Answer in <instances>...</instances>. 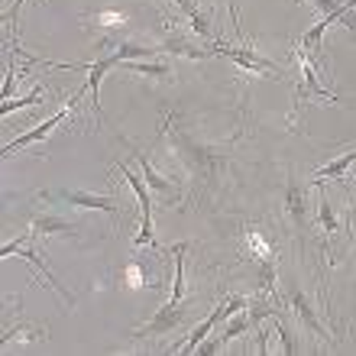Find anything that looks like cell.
Listing matches in <instances>:
<instances>
[{
  "label": "cell",
  "instance_id": "8fae6325",
  "mask_svg": "<svg viewBox=\"0 0 356 356\" xmlns=\"http://www.w3.org/2000/svg\"><path fill=\"white\" fill-rule=\"evenodd\" d=\"M350 165H356V149L343 152L340 159L327 162V165H321V169L311 175V185H314V188L324 185V178H330V181H343V178H347V169H350Z\"/></svg>",
  "mask_w": 356,
  "mask_h": 356
},
{
  "label": "cell",
  "instance_id": "9a60e30c",
  "mask_svg": "<svg viewBox=\"0 0 356 356\" xmlns=\"http://www.w3.org/2000/svg\"><path fill=\"white\" fill-rule=\"evenodd\" d=\"M250 327H253L250 314H246V311H236V314H230V321H227L224 327H220V334H217V337L224 340V343H230V340L240 337V334H246Z\"/></svg>",
  "mask_w": 356,
  "mask_h": 356
},
{
  "label": "cell",
  "instance_id": "5b68a950",
  "mask_svg": "<svg viewBox=\"0 0 356 356\" xmlns=\"http://www.w3.org/2000/svg\"><path fill=\"white\" fill-rule=\"evenodd\" d=\"M282 204H285V217H289L291 234L301 240L308 234V185L289 175L285 191H282Z\"/></svg>",
  "mask_w": 356,
  "mask_h": 356
},
{
  "label": "cell",
  "instance_id": "44dd1931",
  "mask_svg": "<svg viewBox=\"0 0 356 356\" xmlns=\"http://www.w3.org/2000/svg\"><path fill=\"white\" fill-rule=\"evenodd\" d=\"M123 275H127V285H130V289H143V285H146V279H143L140 266H130V269L123 272Z\"/></svg>",
  "mask_w": 356,
  "mask_h": 356
},
{
  "label": "cell",
  "instance_id": "5bb4252c",
  "mask_svg": "<svg viewBox=\"0 0 356 356\" xmlns=\"http://www.w3.org/2000/svg\"><path fill=\"white\" fill-rule=\"evenodd\" d=\"M178 10L188 17V23H191V29H195L201 39H211V26H207V17L201 13V10L195 7V0H175Z\"/></svg>",
  "mask_w": 356,
  "mask_h": 356
},
{
  "label": "cell",
  "instance_id": "7a4b0ae2",
  "mask_svg": "<svg viewBox=\"0 0 356 356\" xmlns=\"http://www.w3.org/2000/svg\"><path fill=\"white\" fill-rule=\"evenodd\" d=\"M285 305H289L291 311H295V318L301 321V327L308 330L311 337L318 340L321 347H327V343H334V334H330L327 327H324V321L318 318V311H314V305H311V298L305 295V289H301L295 279L285 282Z\"/></svg>",
  "mask_w": 356,
  "mask_h": 356
},
{
  "label": "cell",
  "instance_id": "277c9868",
  "mask_svg": "<svg viewBox=\"0 0 356 356\" xmlns=\"http://www.w3.org/2000/svg\"><path fill=\"white\" fill-rule=\"evenodd\" d=\"M217 56L234 58L243 72H253V75H266V78H275V81L285 78V68H282L279 62H272V58L259 56L253 46H230V42H227V46H217Z\"/></svg>",
  "mask_w": 356,
  "mask_h": 356
},
{
  "label": "cell",
  "instance_id": "7402d4cb",
  "mask_svg": "<svg viewBox=\"0 0 356 356\" xmlns=\"http://www.w3.org/2000/svg\"><path fill=\"white\" fill-rule=\"evenodd\" d=\"M23 3H26V0H13V3H10V10H7V29H10V33L17 29V19H19V10H23Z\"/></svg>",
  "mask_w": 356,
  "mask_h": 356
},
{
  "label": "cell",
  "instance_id": "ac0fdd59",
  "mask_svg": "<svg viewBox=\"0 0 356 356\" xmlns=\"http://www.w3.org/2000/svg\"><path fill=\"white\" fill-rule=\"evenodd\" d=\"M39 337H46V330L42 327H10L7 334H3V340H0V347H7L10 340H39Z\"/></svg>",
  "mask_w": 356,
  "mask_h": 356
},
{
  "label": "cell",
  "instance_id": "2e32d148",
  "mask_svg": "<svg viewBox=\"0 0 356 356\" xmlns=\"http://www.w3.org/2000/svg\"><path fill=\"white\" fill-rule=\"evenodd\" d=\"M123 68H130V72H136V75H149V78H169V65H156V62H123Z\"/></svg>",
  "mask_w": 356,
  "mask_h": 356
},
{
  "label": "cell",
  "instance_id": "9c48e42d",
  "mask_svg": "<svg viewBox=\"0 0 356 356\" xmlns=\"http://www.w3.org/2000/svg\"><path fill=\"white\" fill-rule=\"evenodd\" d=\"M29 230L36 234V240H42V236H65V240H78L81 236V227L72 224V220H65V217H56V214H39L33 224H29Z\"/></svg>",
  "mask_w": 356,
  "mask_h": 356
},
{
  "label": "cell",
  "instance_id": "d6986e66",
  "mask_svg": "<svg viewBox=\"0 0 356 356\" xmlns=\"http://www.w3.org/2000/svg\"><path fill=\"white\" fill-rule=\"evenodd\" d=\"M42 101V88H33V91L26 94V97H19V101H3L0 104V113H3V117H7V113H13V111H19V107H33V104H39Z\"/></svg>",
  "mask_w": 356,
  "mask_h": 356
},
{
  "label": "cell",
  "instance_id": "30bf717a",
  "mask_svg": "<svg viewBox=\"0 0 356 356\" xmlns=\"http://www.w3.org/2000/svg\"><path fill=\"white\" fill-rule=\"evenodd\" d=\"M162 52H172V56H181V58H207V56H217V49H201L195 42H188L181 33H169V36L159 42Z\"/></svg>",
  "mask_w": 356,
  "mask_h": 356
},
{
  "label": "cell",
  "instance_id": "4fadbf2b",
  "mask_svg": "<svg viewBox=\"0 0 356 356\" xmlns=\"http://www.w3.org/2000/svg\"><path fill=\"white\" fill-rule=\"evenodd\" d=\"M318 220H321V227H324V234L327 236H334L340 230V220H337V214H334L330 197L324 195V185H318Z\"/></svg>",
  "mask_w": 356,
  "mask_h": 356
},
{
  "label": "cell",
  "instance_id": "e0dca14e",
  "mask_svg": "<svg viewBox=\"0 0 356 356\" xmlns=\"http://www.w3.org/2000/svg\"><path fill=\"white\" fill-rule=\"evenodd\" d=\"M246 243H250V250H253V256L259 259V263H263V259H272V253H275L272 243H266L259 230H246Z\"/></svg>",
  "mask_w": 356,
  "mask_h": 356
},
{
  "label": "cell",
  "instance_id": "3957f363",
  "mask_svg": "<svg viewBox=\"0 0 356 356\" xmlns=\"http://www.w3.org/2000/svg\"><path fill=\"white\" fill-rule=\"evenodd\" d=\"M33 240H36V234L29 230L26 236H19V240H13V243H7V246H3V250H0V256L7 259V256L19 253V259H26V263L33 266V269H36L39 275H42V279H46V285H49V289L56 291L58 298H62V301H65V305H68V308H72V305H75V295H72V291H65V289H62V285H58V279H56V275H52V272H49L46 259H42V256H39L36 250L29 246V243H33Z\"/></svg>",
  "mask_w": 356,
  "mask_h": 356
},
{
  "label": "cell",
  "instance_id": "52a82bcc",
  "mask_svg": "<svg viewBox=\"0 0 356 356\" xmlns=\"http://www.w3.org/2000/svg\"><path fill=\"white\" fill-rule=\"evenodd\" d=\"M85 91H88V85H81L75 94H72V101H68V104H65V107H62V111H58V113H52L49 120L36 123V127H33V130H29V133H23V136H17V140H13V143H7V146H3V159H10V156H13V152H17V149H26V146H33V143L46 140V136H49V133H52V130H56L58 123H65V117H68V113H72V107H75V104L81 101V94H85Z\"/></svg>",
  "mask_w": 356,
  "mask_h": 356
},
{
  "label": "cell",
  "instance_id": "ba28073f",
  "mask_svg": "<svg viewBox=\"0 0 356 356\" xmlns=\"http://www.w3.org/2000/svg\"><path fill=\"white\" fill-rule=\"evenodd\" d=\"M49 201H65L72 207H85V211H104V214L117 217L120 214V204H117V197L111 195H91V191H52L46 195Z\"/></svg>",
  "mask_w": 356,
  "mask_h": 356
},
{
  "label": "cell",
  "instance_id": "8992f818",
  "mask_svg": "<svg viewBox=\"0 0 356 356\" xmlns=\"http://www.w3.org/2000/svg\"><path fill=\"white\" fill-rule=\"evenodd\" d=\"M46 65H56V62H46ZM123 65V56L113 49V52H107V56H97L94 62H88V65H81V62H72V65H56V68H68V72H88L85 78V85L88 91H91V104H94V111H97V117H101V97H97V91H101V81L104 75L111 72V68Z\"/></svg>",
  "mask_w": 356,
  "mask_h": 356
},
{
  "label": "cell",
  "instance_id": "6da1fadb",
  "mask_svg": "<svg viewBox=\"0 0 356 356\" xmlns=\"http://www.w3.org/2000/svg\"><path fill=\"white\" fill-rule=\"evenodd\" d=\"M169 133L172 149L178 152V159L188 165L191 178H195V197L197 201H207L211 191H217L224 172L230 169V156L217 146H207V143H197L191 133L178 130V127H165Z\"/></svg>",
  "mask_w": 356,
  "mask_h": 356
},
{
  "label": "cell",
  "instance_id": "7c38bea8",
  "mask_svg": "<svg viewBox=\"0 0 356 356\" xmlns=\"http://www.w3.org/2000/svg\"><path fill=\"white\" fill-rule=\"evenodd\" d=\"M133 159L140 162V169H143V178H146V185L152 188V191H159V195H165V197H172L175 195V185H172V178H165V175H159V172L152 169V162L143 156L140 149L133 152Z\"/></svg>",
  "mask_w": 356,
  "mask_h": 356
},
{
  "label": "cell",
  "instance_id": "ffe728a7",
  "mask_svg": "<svg viewBox=\"0 0 356 356\" xmlns=\"http://www.w3.org/2000/svg\"><path fill=\"white\" fill-rule=\"evenodd\" d=\"M275 334H279V337H282V350H285V353H289V356H295V353H298V343H295V334H291V327H289V324H285V321H282V318H275Z\"/></svg>",
  "mask_w": 356,
  "mask_h": 356
},
{
  "label": "cell",
  "instance_id": "cb8c5ba5",
  "mask_svg": "<svg viewBox=\"0 0 356 356\" xmlns=\"http://www.w3.org/2000/svg\"><path fill=\"white\" fill-rule=\"evenodd\" d=\"M350 227H353V243H356V201H353V207H350Z\"/></svg>",
  "mask_w": 356,
  "mask_h": 356
},
{
  "label": "cell",
  "instance_id": "603a6c76",
  "mask_svg": "<svg viewBox=\"0 0 356 356\" xmlns=\"http://www.w3.org/2000/svg\"><path fill=\"white\" fill-rule=\"evenodd\" d=\"M97 23H107V26H123V23H127V17H123V13H101V17H97Z\"/></svg>",
  "mask_w": 356,
  "mask_h": 356
}]
</instances>
